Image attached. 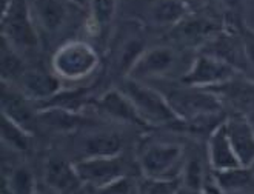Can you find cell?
<instances>
[{
  "instance_id": "obj_1",
  "label": "cell",
  "mask_w": 254,
  "mask_h": 194,
  "mask_svg": "<svg viewBox=\"0 0 254 194\" xmlns=\"http://www.w3.org/2000/svg\"><path fill=\"white\" fill-rule=\"evenodd\" d=\"M159 82L165 86H154L165 96L179 124H184L190 132L196 136L203 134L208 139L216 128L227 121L228 113L211 89L191 86L181 82L179 85L167 83V80Z\"/></svg>"
},
{
  "instance_id": "obj_2",
  "label": "cell",
  "mask_w": 254,
  "mask_h": 194,
  "mask_svg": "<svg viewBox=\"0 0 254 194\" xmlns=\"http://www.w3.org/2000/svg\"><path fill=\"white\" fill-rule=\"evenodd\" d=\"M192 59L194 56L190 57L188 51L184 53V48L177 45L176 47L163 45V47L146 48L127 77L140 82H159L179 76V80H181L192 64Z\"/></svg>"
},
{
  "instance_id": "obj_3",
  "label": "cell",
  "mask_w": 254,
  "mask_h": 194,
  "mask_svg": "<svg viewBox=\"0 0 254 194\" xmlns=\"http://www.w3.org/2000/svg\"><path fill=\"white\" fill-rule=\"evenodd\" d=\"M185 151L182 145L168 140H146L137 153L139 168L149 181H179Z\"/></svg>"
},
{
  "instance_id": "obj_4",
  "label": "cell",
  "mask_w": 254,
  "mask_h": 194,
  "mask_svg": "<svg viewBox=\"0 0 254 194\" xmlns=\"http://www.w3.org/2000/svg\"><path fill=\"white\" fill-rule=\"evenodd\" d=\"M28 5L40 39L57 37L76 28L85 9L76 0H28Z\"/></svg>"
},
{
  "instance_id": "obj_5",
  "label": "cell",
  "mask_w": 254,
  "mask_h": 194,
  "mask_svg": "<svg viewBox=\"0 0 254 194\" xmlns=\"http://www.w3.org/2000/svg\"><path fill=\"white\" fill-rule=\"evenodd\" d=\"M2 39L19 54H29L39 50L42 39L33 20L28 0H5L3 2Z\"/></svg>"
},
{
  "instance_id": "obj_6",
  "label": "cell",
  "mask_w": 254,
  "mask_h": 194,
  "mask_svg": "<svg viewBox=\"0 0 254 194\" xmlns=\"http://www.w3.org/2000/svg\"><path fill=\"white\" fill-rule=\"evenodd\" d=\"M117 88L131 100V103L146 122V125H174L179 124L176 114L159 89L146 82L122 77Z\"/></svg>"
},
{
  "instance_id": "obj_7",
  "label": "cell",
  "mask_w": 254,
  "mask_h": 194,
  "mask_svg": "<svg viewBox=\"0 0 254 194\" xmlns=\"http://www.w3.org/2000/svg\"><path fill=\"white\" fill-rule=\"evenodd\" d=\"M100 64L97 50L85 40H66L51 59L53 72L61 80L80 82L96 72Z\"/></svg>"
},
{
  "instance_id": "obj_8",
  "label": "cell",
  "mask_w": 254,
  "mask_h": 194,
  "mask_svg": "<svg viewBox=\"0 0 254 194\" xmlns=\"http://www.w3.org/2000/svg\"><path fill=\"white\" fill-rule=\"evenodd\" d=\"M227 28V22L219 12H200V14H188V16L170 29L171 40L177 47L191 50L197 48L213 39L216 34Z\"/></svg>"
},
{
  "instance_id": "obj_9",
  "label": "cell",
  "mask_w": 254,
  "mask_h": 194,
  "mask_svg": "<svg viewBox=\"0 0 254 194\" xmlns=\"http://www.w3.org/2000/svg\"><path fill=\"white\" fill-rule=\"evenodd\" d=\"M146 50L145 28L139 20L125 22L114 37L111 56H113V69L117 76L127 77L137 59Z\"/></svg>"
},
{
  "instance_id": "obj_10",
  "label": "cell",
  "mask_w": 254,
  "mask_h": 194,
  "mask_svg": "<svg viewBox=\"0 0 254 194\" xmlns=\"http://www.w3.org/2000/svg\"><path fill=\"white\" fill-rule=\"evenodd\" d=\"M80 179L89 188L97 190L127 177V162L119 156H91L74 162Z\"/></svg>"
},
{
  "instance_id": "obj_11",
  "label": "cell",
  "mask_w": 254,
  "mask_h": 194,
  "mask_svg": "<svg viewBox=\"0 0 254 194\" xmlns=\"http://www.w3.org/2000/svg\"><path fill=\"white\" fill-rule=\"evenodd\" d=\"M241 72L236 68L219 61V59L197 53L194 56L188 71L179 82L199 88H213L234 79Z\"/></svg>"
},
{
  "instance_id": "obj_12",
  "label": "cell",
  "mask_w": 254,
  "mask_h": 194,
  "mask_svg": "<svg viewBox=\"0 0 254 194\" xmlns=\"http://www.w3.org/2000/svg\"><path fill=\"white\" fill-rule=\"evenodd\" d=\"M197 53L219 59V61L236 68L244 76L248 74L247 54L242 37L239 34V26L234 28L227 25L223 31H220L213 39L208 40Z\"/></svg>"
},
{
  "instance_id": "obj_13",
  "label": "cell",
  "mask_w": 254,
  "mask_h": 194,
  "mask_svg": "<svg viewBox=\"0 0 254 194\" xmlns=\"http://www.w3.org/2000/svg\"><path fill=\"white\" fill-rule=\"evenodd\" d=\"M219 97L228 114L247 117L254 111V79L239 74L234 79L208 88Z\"/></svg>"
},
{
  "instance_id": "obj_14",
  "label": "cell",
  "mask_w": 254,
  "mask_h": 194,
  "mask_svg": "<svg viewBox=\"0 0 254 194\" xmlns=\"http://www.w3.org/2000/svg\"><path fill=\"white\" fill-rule=\"evenodd\" d=\"M43 181L54 194H83L88 188L74 163L59 157H51L45 163Z\"/></svg>"
},
{
  "instance_id": "obj_15",
  "label": "cell",
  "mask_w": 254,
  "mask_h": 194,
  "mask_svg": "<svg viewBox=\"0 0 254 194\" xmlns=\"http://www.w3.org/2000/svg\"><path fill=\"white\" fill-rule=\"evenodd\" d=\"M139 11L149 25L170 29L190 14L187 0H142Z\"/></svg>"
},
{
  "instance_id": "obj_16",
  "label": "cell",
  "mask_w": 254,
  "mask_h": 194,
  "mask_svg": "<svg viewBox=\"0 0 254 194\" xmlns=\"http://www.w3.org/2000/svg\"><path fill=\"white\" fill-rule=\"evenodd\" d=\"M16 83L29 100L37 102V105L50 100L64 89L62 80L54 72L43 69H26Z\"/></svg>"
},
{
  "instance_id": "obj_17",
  "label": "cell",
  "mask_w": 254,
  "mask_h": 194,
  "mask_svg": "<svg viewBox=\"0 0 254 194\" xmlns=\"http://www.w3.org/2000/svg\"><path fill=\"white\" fill-rule=\"evenodd\" d=\"M225 128L230 142L242 167H254V129L248 119L239 114H228Z\"/></svg>"
},
{
  "instance_id": "obj_18",
  "label": "cell",
  "mask_w": 254,
  "mask_h": 194,
  "mask_svg": "<svg viewBox=\"0 0 254 194\" xmlns=\"http://www.w3.org/2000/svg\"><path fill=\"white\" fill-rule=\"evenodd\" d=\"M96 108L102 114H105L107 117L114 119V121L129 124V125H136V127H142V128L148 127L146 122L136 111V108H134L131 100L117 86L110 89V91H107V93H103L97 99Z\"/></svg>"
},
{
  "instance_id": "obj_19",
  "label": "cell",
  "mask_w": 254,
  "mask_h": 194,
  "mask_svg": "<svg viewBox=\"0 0 254 194\" xmlns=\"http://www.w3.org/2000/svg\"><path fill=\"white\" fill-rule=\"evenodd\" d=\"M206 156L213 171H227L242 167L230 142L225 122L216 128L206 139Z\"/></svg>"
},
{
  "instance_id": "obj_20",
  "label": "cell",
  "mask_w": 254,
  "mask_h": 194,
  "mask_svg": "<svg viewBox=\"0 0 254 194\" xmlns=\"http://www.w3.org/2000/svg\"><path fill=\"white\" fill-rule=\"evenodd\" d=\"M0 96H2L0 97V100H2V114L29 129V125L34 121V117H37V113H33L31 103H29L31 100L16 85L6 82H2V94Z\"/></svg>"
},
{
  "instance_id": "obj_21",
  "label": "cell",
  "mask_w": 254,
  "mask_h": 194,
  "mask_svg": "<svg viewBox=\"0 0 254 194\" xmlns=\"http://www.w3.org/2000/svg\"><path fill=\"white\" fill-rule=\"evenodd\" d=\"M116 11L117 0H88L86 23L91 34L102 43H105L110 37Z\"/></svg>"
},
{
  "instance_id": "obj_22",
  "label": "cell",
  "mask_w": 254,
  "mask_h": 194,
  "mask_svg": "<svg viewBox=\"0 0 254 194\" xmlns=\"http://www.w3.org/2000/svg\"><path fill=\"white\" fill-rule=\"evenodd\" d=\"M206 165H210L208 156H206V146H205L203 153L199 146H196L194 150H190V151L187 150L184 170H182L181 179H179L181 187L184 190H190V191H203L206 188V185H205Z\"/></svg>"
},
{
  "instance_id": "obj_23",
  "label": "cell",
  "mask_w": 254,
  "mask_h": 194,
  "mask_svg": "<svg viewBox=\"0 0 254 194\" xmlns=\"http://www.w3.org/2000/svg\"><path fill=\"white\" fill-rule=\"evenodd\" d=\"M36 119H39L40 124L57 131H74L85 125H93L91 121L80 113L64 108H40Z\"/></svg>"
},
{
  "instance_id": "obj_24",
  "label": "cell",
  "mask_w": 254,
  "mask_h": 194,
  "mask_svg": "<svg viewBox=\"0 0 254 194\" xmlns=\"http://www.w3.org/2000/svg\"><path fill=\"white\" fill-rule=\"evenodd\" d=\"M214 187L223 194H237L254 184V170L247 167H237L227 171H213Z\"/></svg>"
},
{
  "instance_id": "obj_25",
  "label": "cell",
  "mask_w": 254,
  "mask_h": 194,
  "mask_svg": "<svg viewBox=\"0 0 254 194\" xmlns=\"http://www.w3.org/2000/svg\"><path fill=\"white\" fill-rule=\"evenodd\" d=\"M122 151V139L117 132L102 131L88 136L83 142L85 157L91 156H119Z\"/></svg>"
},
{
  "instance_id": "obj_26",
  "label": "cell",
  "mask_w": 254,
  "mask_h": 194,
  "mask_svg": "<svg viewBox=\"0 0 254 194\" xmlns=\"http://www.w3.org/2000/svg\"><path fill=\"white\" fill-rule=\"evenodd\" d=\"M2 140L11 150L26 153L33 146V132L2 114Z\"/></svg>"
},
{
  "instance_id": "obj_27",
  "label": "cell",
  "mask_w": 254,
  "mask_h": 194,
  "mask_svg": "<svg viewBox=\"0 0 254 194\" xmlns=\"http://www.w3.org/2000/svg\"><path fill=\"white\" fill-rule=\"evenodd\" d=\"M26 71L23 64L22 54L2 39V50H0V72H2V82L6 83H16L22 74Z\"/></svg>"
},
{
  "instance_id": "obj_28",
  "label": "cell",
  "mask_w": 254,
  "mask_h": 194,
  "mask_svg": "<svg viewBox=\"0 0 254 194\" xmlns=\"http://www.w3.org/2000/svg\"><path fill=\"white\" fill-rule=\"evenodd\" d=\"M3 185L12 193V194H34L36 182L34 174L31 170L26 167H17L11 170L9 174H3Z\"/></svg>"
},
{
  "instance_id": "obj_29",
  "label": "cell",
  "mask_w": 254,
  "mask_h": 194,
  "mask_svg": "<svg viewBox=\"0 0 254 194\" xmlns=\"http://www.w3.org/2000/svg\"><path fill=\"white\" fill-rule=\"evenodd\" d=\"M210 3L216 12L225 19L228 26H239L244 23L245 5L244 0H210Z\"/></svg>"
},
{
  "instance_id": "obj_30",
  "label": "cell",
  "mask_w": 254,
  "mask_h": 194,
  "mask_svg": "<svg viewBox=\"0 0 254 194\" xmlns=\"http://www.w3.org/2000/svg\"><path fill=\"white\" fill-rule=\"evenodd\" d=\"M239 34L242 37L244 47H245V54H247V62H248V74L250 77L254 79V29L250 28L248 25L241 23L239 25Z\"/></svg>"
},
{
  "instance_id": "obj_31",
  "label": "cell",
  "mask_w": 254,
  "mask_h": 194,
  "mask_svg": "<svg viewBox=\"0 0 254 194\" xmlns=\"http://www.w3.org/2000/svg\"><path fill=\"white\" fill-rule=\"evenodd\" d=\"M179 181H149L146 179L142 194H179L181 193Z\"/></svg>"
},
{
  "instance_id": "obj_32",
  "label": "cell",
  "mask_w": 254,
  "mask_h": 194,
  "mask_svg": "<svg viewBox=\"0 0 254 194\" xmlns=\"http://www.w3.org/2000/svg\"><path fill=\"white\" fill-rule=\"evenodd\" d=\"M134 185L128 177H122L119 181L94 190V194H132Z\"/></svg>"
},
{
  "instance_id": "obj_33",
  "label": "cell",
  "mask_w": 254,
  "mask_h": 194,
  "mask_svg": "<svg viewBox=\"0 0 254 194\" xmlns=\"http://www.w3.org/2000/svg\"><path fill=\"white\" fill-rule=\"evenodd\" d=\"M247 119H248V122L251 124V127H253V129H254V111H253L251 114H248Z\"/></svg>"
},
{
  "instance_id": "obj_34",
  "label": "cell",
  "mask_w": 254,
  "mask_h": 194,
  "mask_svg": "<svg viewBox=\"0 0 254 194\" xmlns=\"http://www.w3.org/2000/svg\"><path fill=\"white\" fill-rule=\"evenodd\" d=\"M2 194H12V193H11L5 185H2Z\"/></svg>"
},
{
  "instance_id": "obj_35",
  "label": "cell",
  "mask_w": 254,
  "mask_h": 194,
  "mask_svg": "<svg viewBox=\"0 0 254 194\" xmlns=\"http://www.w3.org/2000/svg\"><path fill=\"white\" fill-rule=\"evenodd\" d=\"M34 194H42V193H40V191H36V193H34Z\"/></svg>"
}]
</instances>
